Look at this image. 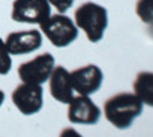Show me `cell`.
I'll use <instances>...</instances> for the list:
<instances>
[{
  "instance_id": "obj_11",
  "label": "cell",
  "mask_w": 153,
  "mask_h": 137,
  "mask_svg": "<svg viewBox=\"0 0 153 137\" xmlns=\"http://www.w3.org/2000/svg\"><path fill=\"white\" fill-rule=\"evenodd\" d=\"M133 92L144 105L153 108V72H139L133 81Z\"/></svg>"
},
{
  "instance_id": "obj_10",
  "label": "cell",
  "mask_w": 153,
  "mask_h": 137,
  "mask_svg": "<svg viewBox=\"0 0 153 137\" xmlns=\"http://www.w3.org/2000/svg\"><path fill=\"white\" fill-rule=\"evenodd\" d=\"M51 96L61 104H69L74 97V89L71 84V72L63 66H55L49 76Z\"/></svg>"
},
{
  "instance_id": "obj_3",
  "label": "cell",
  "mask_w": 153,
  "mask_h": 137,
  "mask_svg": "<svg viewBox=\"0 0 153 137\" xmlns=\"http://www.w3.org/2000/svg\"><path fill=\"white\" fill-rule=\"evenodd\" d=\"M40 26V32L55 47H66L72 44L78 37V28L75 21H72L65 14H51Z\"/></svg>"
},
{
  "instance_id": "obj_2",
  "label": "cell",
  "mask_w": 153,
  "mask_h": 137,
  "mask_svg": "<svg viewBox=\"0 0 153 137\" xmlns=\"http://www.w3.org/2000/svg\"><path fill=\"white\" fill-rule=\"evenodd\" d=\"M75 24L81 29L91 43H98L103 40L104 32L109 24L107 9L94 2H86L75 11Z\"/></svg>"
},
{
  "instance_id": "obj_1",
  "label": "cell",
  "mask_w": 153,
  "mask_h": 137,
  "mask_svg": "<svg viewBox=\"0 0 153 137\" xmlns=\"http://www.w3.org/2000/svg\"><path fill=\"white\" fill-rule=\"evenodd\" d=\"M144 104L135 93H117L104 102V116L118 130H127L133 120L141 116Z\"/></svg>"
},
{
  "instance_id": "obj_15",
  "label": "cell",
  "mask_w": 153,
  "mask_h": 137,
  "mask_svg": "<svg viewBox=\"0 0 153 137\" xmlns=\"http://www.w3.org/2000/svg\"><path fill=\"white\" fill-rule=\"evenodd\" d=\"M60 137H83V136L74 128H65L60 133Z\"/></svg>"
},
{
  "instance_id": "obj_5",
  "label": "cell",
  "mask_w": 153,
  "mask_h": 137,
  "mask_svg": "<svg viewBox=\"0 0 153 137\" xmlns=\"http://www.w3.org/2000/svg\"><path fill=\"white\" fill-rule=\"evenodd\" d=\"M51 15L48 0H14L11 17L14 21L28 24H42Z\"/></svg>"
},
{
  "instance_id": "obj_6",
  "label": "cell",
  "mask_w": 153,
  "mask_h": 137,
  "mask_svg": "<svg viewBox=\"0 0 153 137\" xmlns=\"http://www.w3.org/2000/svg\"><path fill=\"white\" fill-rule=\"evenodd\" d=\"M16 108L25 116H32L43 108V89L42 85L22 82L11 95Z\"/></svg>"
},
{
  "instance_id": "obj_9",
  "label": "cell",
  "mask_w": 153,
  "mask_h": 137,
  "mask_svg": "<svg viewBox=\"0 0 153 137\" xmlns=\"http://www.w3.org/2000/svg\"><path fill=\"white\" fill-rule=\"evenodd\" d=\"M42 43H43L42 32L37 29L11 32L5 40L6 49L11 55H25L35 52L42 47Z\"/></svg>"
},
{
  "instance_id": "obj_13",
  "label": "cell",
  "mask_w": 153,
  "mask_h": 137,
  "mask_svg": "<svg viewBox=\"0 0 153 137\" xmlns=\"http://www.w3.org/2000/svg\"><path fill=\"white\" fill-rule=\"evenodd\" d=\"M12 67V59H11V53L8 52L5 40L0 37V75H8L11 72Z\"/></svg>"
},
{
  "instance_id": "obj_12",
  "label": "cell",
  "mask_w": 153,
  "mask_h": 137,
  "mask_svg": "<svg viewBox=\"0 0 153 137\" xmlns=\"http://www.w3.org/2000/svg\"><path fill=\"white\" fill-rule=\"evenodd\" d=\"M135 11L139 20L153 29V0H138Z\"/></svg>"
},
{
  "instance_id": "obj_7",
  "label": "cell",
  "mask_w": 153,
  "mask_h": 137,
  "mask_svg": "<svg viewBox=\"0 0 153 137\" xmlns=\"http://www.w3.org/2000/svg\"><path fill=\"white\" fill-rule=\"evenodd\" d=\"M104 75L95 64H87L71 72V84L74 92L83 96H91L97 93L103 85Z\"/></svg>"
},
{
  "instance_id": "obj_4",
  "label": "cell",
  "mask_w": 153,
  "mask_h": 137,
  "mask_svg": "<svg viewBox=\"0 0 153 137\" xmlns=\"http://www.w3.org/2000/svg\"><path fill=\"white\" fill-rule=\"evenodd\" d=\"M54 67H55L54 56L51 55L49 52H46V53L37 55L35 58L20 64V67H19V78L22 79V82L42 85V84H45L49 79Z\"/></svg>"
},
{
  "instance_id": "obj_16",
  "label": "cell",
  "mask_w": 153,
  "mask_h": 137,
  "mask_svg": "<svg viewBox=\"0 0 153 137\" xmlns=\"http://www.w3.org/2000/svg\"><path fill=\"white\" fill-rule=\"evenodd\" d=\"M3 101H5V93L0 90V107H2V104H3Z\"/></svg>"
},
{
  "instance_id": "obj_14",
  "label": "cell",
  "mask_w": 153,
  "mask_h": 137,
  "mask_svg": "<svg viewBox=\"0 0 153 137\" xmlns=\"http://www.w3.org/2000/svg\"><path fill=\"white\" fill-rule=\"evenodd\" d=\"M51 6H54L60 14H65V12L74 5L75 0H48Z\"/></svg>"
},
{
  "instance_id": "obj_8",
  "label": "cell",
  "mask_w": 153,
  "mask_h": 137,
  "mask_svg": "<svg viewBox=\"0 0 153 137\" xmlns=\"http://www.w3.org/2000/svg\"><path fill=\"white\" fill-rule=\"evenodd\" d=\"M101 117V110L89 96L78 95L72 97L68 108V119L71 123L78 125H95Z\"/></svg>"
}]
</instances>
